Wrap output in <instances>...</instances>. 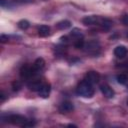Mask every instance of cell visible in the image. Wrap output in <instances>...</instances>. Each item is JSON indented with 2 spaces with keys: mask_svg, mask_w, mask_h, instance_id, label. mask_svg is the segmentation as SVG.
I'll list each match as a JSON object with an SVG mask.
<instances>
[{
  "mask_svg": "<svg viewBox=\"0 0 128 128\" xmlns=\"http://www.w3.org/2000/svg\"><path fill=\"white\" fill-rule=\"evenodd\" d=\"M50 34V27L47 25H41L38 27V35L40 37H47Z\"/></svg>",
  "mask_w": 128,
  "mask_h": 128,
  "instance_id": "obj_14",
  "label": "cell"
},
{
  "mask_svg": "<svg viewBox=\"0 0 128 128\" xmlns=\"http://www.w3.org/2000/svg\"><path fill=\"white\" fill-rule=\"evenodd\" d=\"M60 40H61L63 43H68V42H69V39H68L67 36H62V37L60 38Z\"/></svg>",
  "mask_w": 128,
  "mask_h": 128,
  "instance_id": "obj_23",
  "label": "cell"
},
{
  "mask_svg": "<svg viewBox=\"0 0 128 128\" xmlns=\"http://www.w3.org/2000/svg\"><path fill=\"white\" fill-rule=\"evenodd\" d=\"M70 35H71L72 37H74L75 39L83 38V33H82V31H81L80 29H78V28H74V29H72Z\"/></svg>",
  "mask_w": 128,
  "mask_h": 128,
  "instance_id": "obj_16",
  "label": "cell"
},
{
  "mask_svg": "<svg viewBox=\"0 0 128 128\" xmlns=\"http://www.w3.org/2000/svg\"><path fill=\"white\" fill-rule=\"evenodd\" d=\"M56 27L59 30H65V29H68L69 27H71V22L69 20H62V21H59L56 23Z\"/></svg>",
  "mask_w": 128,
  "mask_h": 128,
  "instance_id": "obj_15",
  "label": "cell"
},
{
  "mask_svg": "<svg viewBox=\"0 0 128 128\" xmlns=\"http://www.w3.org/2000/svg\"><path fill=\"white\" fill-rule=\"evenodd\" d=\"M0 100H1V102H3V101L5 100V94H4V92H1V95H0Z\"/></svg>",
  "mask_w": 128,
  "mask_h": 128,
  "instance_id": "obj_24",
  "label": "cell"
},
{
  "mask_svg": "<svg viewBox=\"0 0 128 128\" xmlns=\"http://www.w3.org/2000/svg\"><path fill=\"white\" fill-rule=\"evenodd\" d=\"M84 40H83V38H80V39H76L75 40V42H74V46H75V48H77V49H80V48H83L84 47Z\"/></svg>",
  "mask_w": 128,
  "mask_h": 128,
  "instance_id": "obj_19",
  "label": "cell"
},
{
  "mask_svg": "<svg viewBox=\"0 0 128 128\" xmlns=\"http://www.w3.org/2000/svg\"><path fill=\"white\" fill-rule=\"evenodd\" d=\"M12 88H13V91H18V90H20V89L22 88L21 82H19V81H14V82L12 83Z\"/></svg>",
  "mask_w": 128,
  "mask_h": 128,
  "instance_id": "obj_20",
  "label": "cell"
},
{
  "mask_svg": "<svg viewBox=\"0 0 128 128\" xmlns=\"http://www.w3.org/2000/svg\"><path fill=\"white\" fill-rule=\"evenodd\" d=\"M100 91H101V93L104 95V97H106V98H108V99L113 98L114 95H115L114 90H113L109 85H107V84H102V85H100Z\"/></svg>",
  "mask_w": 128,
  "mask_h": 128,
  "instance_id": "obj_7",
  "label": "cell"
},
{
  "mask_svg": "<svg viewBox=\"0 0 128 128\" xmlns=\"http://www.w3.org/2000/svg\"><path fill=\"white\" fill-rule=\"evenodd\" d=\"M9 36L8 35H5V34H1L0 35V41L2 42V43H6V42H8L9 41Z\"/></svg>",
  "mask_w": 128,
  "mask_h": 128,
  "instance_id": "obj_21",
  "label": "cell"
},
{
  "mask_svg": "<svg viewBox=\"0 0 128 128\" xmlns=\"http://www.w3.org/2000/svg\"><path fill=\"white\" fill-rule=\"evenodd\" d=\"M85 80H87L91 84L98 83L99 80H100V74L98 72H96V71H89L85 75Z\"/></svg>",
  "mask_w": 128,
  "mask_h": 128,
  "instance_id": "obj_6",
  "label": "cell"
},
{
  "mask_svg": "<svg viewBox=\"0 0 128 128\" xmlns=\"http://www.w3.org/2000/svg\"><path fill=\"white\" fill-rule=\"evenodd\" d=\"M20 75H21V77L24 78V79H31L32 77L36 76V74H35V72H34L32 66H28V65H24V66L21 68V70H20Z\"/></svg>",
  "mask_w": 128,
  "mask_h": 128,
  "instance_id": "obj_4",
  "label": "cell"
},
{
  "mask_svg": "<svg viewBox=\"0 0 128 128\" xmlns=\"http://www.w3.org/2000/svg\"><path fill=\"white\" fill-rule=\"evenodd\" d=\"M100 19L101 17L97 16V15H89V16H85L83 19H82V23L84 25H87V26H90V25H99V22H100Z\"/></svg>",
  "mask_w": 128,
  "mask_h": 128,
  "instance_id": "obj_5",
  "label": "cell"
},
{
  "mask_svg": "<svg viewBox=\"0 0 128 128\" xmlns=\"http://www.w3.org/2000/svg\"><path fill=\"white\" fill-rule=\"evenodd\" d=\"M29 26H30L29 21H27V20H25V19H22V20H20V21L18 22V27H19L20 29H22V30L28 29Z\"/></svg>",
  "mask_w": 128,
  "mask_h": 128,
  "instance_id": "obj_18",
  "label": "cell"
},
{
  "mask_svg": "<svg viewBox=\"0 0 128 128\" xmlns=\"http://www.w3.org/2000/svg\"><path fill=\"white\" fill-rule=\"evenodd\" d=\"M127 105H128V101H127Z\"/></svg>",
  "mask_w": 128,
  "mask_h": 128,
  "instance_id": "obj_26",
  "label": "cell"
},
{
  "mask_svg": "<svg viewBox=\"0 0 128 128\" xmlns=\"http://www.w3.org/2000/svg\"><path fill=\"white\" fill-rule=\"evenodd\" d=\"M73 110H74V105H73V103L70 102V101H64V102H62V103L60 104V106H59V111H60L61 113L67 114V113L72 112Z\"/></svg>",
  "mask_w": 128,
  "mask_h": 128,
  "instance_id": "obj_8",
  "label": "cell"
},
{
  "mask_svg": "<svg viewBox=\"0 0 128 128\" xmlns=\"http://www.w3.org/2000/svg\"><path fill=\"white\" fill-rule=\"evenodd\" d=\"M28 119L26 117L19 115V114H11V115H7L6 117V122H9L13 125H17L21 127H24Z\"/></svg>",
  "mask_w": 128,
  "mask_h": 128,
  "instance_id": "obj_2",
  "label": "cell"
},
{
  "mask_svg": "<svg viewBox=\"0 0 128 128\" xmlns=\"http://www.w3.org/2000/svg\"><path fill=\"white\" fill-rule=\"evenodd\" d=\"M51 92V85L49 83H44L42 85V87L39 89L38 91V95L41 98H48Z\"/></svg>",
  "mask_w": 128,
  "mask_h": 128,
  "instance_id": "obj_9",
  "label": "cell"
},
{
  "mask_svg": "<svg viewBox=\"0 0 128 128\" xmlns=\"http://www.w3.org/2000/svg\"><path fill=\"white\" fill-rule=\"evenodd\" d=\"M127 54H128V49L123 45H119L114 49V55L117 58H123Z\"/></svg>",
  "mask_w": 128,
  "mask_h": 128,
  "instance_id": "obj_11",
  "label": "cell"
},
{
  "mask_svg": "<svg viewBox=\"0 0 128 128\" xmlns=\"http://www.w3.org/2000/svg\"><path fill=\"white\" fill-rule=\"evenodd\" d=\"M44 83L41 81V80H31L29 83H28V88L31 90V91H39V89L42 87Z\"/></svg>",
  "mask_w": 128,
  "mask_h": 128,
  "instance_id": "obj_12",
  "label": "cell"
},
{
  "mask_svg": "<svg viewBox=\"0 0 128 128\" xmlns=\"http://www.w3.org/2000/svg\"><path fill=\"white\" fill-rule=\"evenodd\" d=\"M83 49H84V51H85L86 53L95 55V54H97V53L99 52V50H100V44H99V42L96 41V40H91V41H89V42H87V43L84 44Z\"/></svg>",
  "mask_w": 128,
  "mask_h": 128,
  "instance_id": "obj_3",
  "label": "cell"
},
{
  "mask_svg": "<svg viewBox=\"0 0 128 128\" xmlns=\"http://www.w3.org/2000/svg\"><path fill=\"white\" fill-rule=\"evenodd\" d=\"M44 66H45V61H44V59H43V58H37V59L34 61L33 65H32V68H33L35 74L37 75V74H39V72L44 68Z\"/></svg>",
  "mask_w": 128,
  "mask_h": 128,
  "instance_id": "obj_10",
  "label": "cell"
},
{
  "mask_svg": "<svg viewBox=\"0 0 128 128\" xmlns=\"http://www.w3.org/2000/svg\"><path fill=\"white\" fill-rule=\"evenodd\" d=\"M127 37H128V33H127Z\"/></svg>",
  "mask_w": 128,
  "mask_h": 128,
  "instance_id": "obj_27",
  "label": "cell"
},
{
  "mask_svg": "<svg viewBox=\"0 0 128 128\" xmlns=\"http://www.w3.org/2000/svg\"><path fill=\"white\" fill-rule=\"evenodd\" d=\"M116 80H117V82H118L119 84H121V85H126V83H127V81H128V77H127V75H125V74H118V75L116 76Z\"/></svg>",
  "mask_w": 128,
  "mask_h": 128,
  "instance_id": "obj_17",
  "label": "cell"
},
{
  "mask_svg": "<svg viewBox=\"0 0 128 128\" xmlns=\"http://www.w3.org/2000/svg\"><path fill=\"white\" fill-rule=\"evenodd\" d=\"M122 22L124 25H128V15H124L122 17Z\"/></svg>",
  "mask_w": 128,
  "mask_h": 128,
  "instance_id": "obj_22",
  "label": "cell"
},
{
  "mask_svg": "<svg viewBox=\"0 0 128 128\" xmlns=\"http://www.w3.org/2000/svg\"><path fill=\"white\" fill-rule=\"evenodd\" d=\"M112 25H113V22H112L110 19H108V18H101V19H100L99 26H101L102 29L108 30V29H110V28L112 27Z\"/></svg>",
  "mask_w": 128,
  "mask_h": 128,
  "instance_id": "obj_13",
  "label": "cell"
},
{
  "mask_svg": "<svg viewBox=\"0 0 128 128\" xmlns=\"http://www.w3.org/2000/svg\"><path fill=\"white\" fill-rule=\"evenodd\" d=\"M76 92L79 96L84 97V98H91L94 95V88H93V84H91L90 82H88L87 80H83L81 81L77 88H76Z\"/></svg>",
  "mask_w": 128,
  "mask_h": 128,
  "instance_id": "obj_1",
  "label": "cell"
},
{
  "mask_svg": "<svg viewBox=\"0 0 128 128\" xmlns=\"http://www.w3.org/2000/svg\"><path fill=\"white\" fill-rule=\"evenodd\" d=\"M68 126H69V127H77V126H76V125H74V124H69Z\"/></svg>",
  "mask_w": 128,
  "mask_h": 128,
  "instance_id": "obj_25",
  "label": "cell"
}]
</instances>
